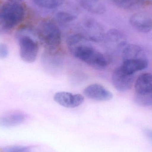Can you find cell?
I'll return each instance as SVG.
<instances>
[{
  "label": "cell",
  "instance_id": "1",
  "mask_svg": "<svg viewBox=\"0 0 152 152\" xmlns=\"http://www.w3.org/2000/svg\"><path fill=\"white\" fill-rule=\"evenodd\" d=\"M67 45L74 57L93 68L104 70L108 66V61L104 55L96 50L90 41L80 33L69 36Z\"/></svg>",
  "mask_w": 152,
  "mask_h": 152
},
{
  "label": "cell",
  "instance_id": "2",
  "mask_svg": "<svg viewBox=\"0 0 152 152\" xmlns=\"http://www.w3.org/2000/svg\"><path fill=\"white\" fill-rule=\"evenodd\" d=\"M26 10L19 2L9 1L0 6V34H5L20 24Z\"/></svg>",
  "mask_w": 152,
  "mask_h": 152
},
{
  "label": "cell",
  "instance_id": "3",
  "mask_svg": "<svg viewBox=\"0 0 152 152\" xmlns=\"http://www.w3.org/2000/svg\"><path fill=\"white\" fill-rule=\"evenodd\" d=\"M17 38L19 45L20 58L27 63L34 62L39 51L37 32L36 33L31 28H24L18 31Z\"/></svg>",
  "mask_w": 152,
  "mask_h": 152
},
{
  "label": "cell",
  "instance_id": "4",
  "mask_svg": "<svg viewBox=\"0 0 152 152\" xmlns=\"http://www.w3.org/2000/svg\"><path fill=\"white\" fill-rule=\"evenodd\" d=\"M38 38L46 50H58L61 42V33L54 21L44 20L39 25L37 31Z\"/></svg>",
  "mask_w": 152,
  "mask_h": 152
},
{
  "label": "cell",
  "instance_id": "5",
  "mask_svg": "<svg viewBox=\"0 0 152 152\" xmlns=\"http://www.w3.org/2000/svg\"><path fill=\"white\" fill-rule=\"evenodd\" d=\"M80 34L88 40L95 42L103 41L105 33L103 26L97 20L92 18H86L80 25Z\"/></svg>",
  "mask_w": 152,
  "mask_h": 152
},
{
  "label": "cell",
  "instance_id": "6",
  "mask_svg": "<svg viewBox=\"0 0 152 152\" xmlns=\"http://www.w3.org/2000/svg\"><path fill=\"white\" fill-rule=\"evenodd\" d=\"M104 44L110 53L123 51L127 45V40L124 34L116 29L109 30L104 36Z\"/></svg>",
  "mask_w": 152,
  "mask_h": 152
},
{
  "label": "cell",
  "instance_id": "7",
  "mask_svg": "<svg viewBox=\"0 0 152 152\" xmlns=\"http://www.w3.org/2000/svg\"><path fill=\"white\" fill-rule=\"evenodd\" d=\"M112 80L116 89L120 92H124L129 90L133 86L134 76L126 73L119 67L113 71Z\"/></svg>",
  "mask_w": 152,
  "mask_h": 152
},
{
  "label": "cell",
  "instance_id": "8",
  "mask_svg": "<svg viewBox=\"0 0 152 152\" xmlns=\"http://www.w3.org/2000/svg\"><path fill=\"white\" fill-rule=\"evenodd\" d=\"M85 96L89 99L99 102H106L112 99L113 95L104 86L99 84H92L83 90Z\"/></svg>",
  "mask_w": 152,
  "mask_h": 152
},
{
  "label": "cell",
  "instance_id": "9",
  "mask_svg": "<svg viewBox=\"0 0 152 152\" xmlns=\"http://www.w3.org/2000/svg\"><path fill=\"white\" fill-rule=\"evenodd\" d=\"M53 99L58 104L68 108L78 107L84 101L82 95L67 92H57L54 94Z\"/></svg>",
  "mask_w": 152,
  "mask_h": 152
},
{
  "label": "cell",
  "instance_id": "10",
  "mask_svg": "<svg viewBox=\"0 0 152 152\" xmlns=\"http://www.w3.org/2000/svg\"><path fill=\"white\" fill-rule=\"evenodd\" d=\"M129 22L135 29L141 33H149L152 30V19L145 13L134 14L130 17Z\"/></svg>",
  "mask_w": 152,
  "mask_h": 152
},
{
  "label": "cell",
  "instance_id": "11",
  "mask_svg": "<svg viewBox=\"0 0 152 152\" xmlns=\"http://www.w3.org/2000/svg\"><path fill=\"white\" fill-rule=\"evenodd\" d=\"M61 55L58 50L45 51L42 58L44 66L51 70V72L59 69L62 63V58Z\"/></svg>",
  "mask_w": 152,
  "mask_h": 152
},
{
  "label": "cell",
  "instance_id": "12",
  "mask_svg": "<svg viewBox=\"0 0 152 152\" xmlns=\"http://www.w3.org/2000/svg\"><path fill=\"white\" fill-rule=\"evenodd\" d=\"M123 61L147 59L142 47L136 45H127L122 52Z\"/></svg>",
  "mask_w": 152,
  "mask_h": 152
},
{
  "label": "cell",
  "instance_id": "13",
  "mask_svg": "<svg viewBox=\"0 0 152 152\" xmlns=\"http://www.w3.org/2000/svg\"><path fill=\"white\" fill-rule=\"evenodd\" d=\"M148 65L147 59L123 61L120 67L127 74L134 75V73L146 69Z\"/></svg>",
  "mask_w": 152,
  "mask_h": 152
},
{
  "label": "cell",
  "instance_id": "14",
  "mask_svg": "<svg viewBox=\"0 0 152 152\" xmlns=\"http://www.w3.org/2000/svg\"><path fill=\"white\" fill-rule=\"evenodd\" d=\"M137 94H143L152 91V74L145 73L137 78L135 83Z\"/></svg>",
  "mask_w": 152,
  "mask_h": 152
},
{
  "label": "cell",
  "instance_id": "15",
  "mask_svg": "<svg viewBox=\"0 0 152 152\" xmlns=\"http://www.w3.org/2000/svg\"><path fill=\"white\" fill-rule=\"evenodd\" d=\"M25 115L20 112H14L0 117V126L11 127L20 125L25 120Z\"/></svg>",
  "mask_w": 152,
  "mask_h": 152
},
{
  "label": "cell",
  "instance_id": "16",
  "mask_svg": "<svg viewBox=\"0 0 152 152\" xmlns=\"http://www.w3.org/2000/svg\"><path fill=\"white\" fill-rule=\"evenodd\" d=\"M101 0H80V4L85 10L91 13L101 14L104 13L105 7L100 2Z\"/></svg>",
  "mask_w": 152,
  "mask_h": 152
},
{
  "label": "cell",
  "instance_id": "17",
  "mask_svg": "<svg viewBox=\"0 0 152 152\" xmlns=\"http://www.w3.org/2000/svg\"><path fill=\"white\" fill-rule=\"evenodd\" d=\"M117 6L125 10H134L142 6L144 0H113Z\"/></svg>",
  "mask_w": 152,
  "mask_h": 152
},
{
  "label": "cell",
  "instance_id": "18",
  "mask_svg": "<svg viewBox=\"0 0 152 152\" xmlns=\"http://www.w3.org/2000/svg\"><path fill=\"white\" fill-rule=\"evenodd\" d=\"M136 103L139 106L148 107L152 106V91L143 94H137L135 96Z\"/></svg>",
  "mask_w": 152,
  "mask_h": 152
},
{
  "label": "cell",
  "instance_id": "19",
  "mask_svg": "<svg viewBox=\"0 0 152 152\" xmlns=\"http://www.w3.org/2000/svg\"><path fill=\"white\" fill-rule=\"evenodd\" d=\"M36 4L44 9H53L61 6L65 0H33Z\"/></svg>",
  "mask_w": 152,
  "mask_h": 152
},
{
  "label": "cell",
  "instance_id": "20",
  "mask_svg": "<svg viewBox=\"0 0 152 152\" xmlns=\"http://www.w3.org/2000/svg\"><path fill=\"white\" fill-rule=\"evenodd\" d=\"M77 17L73 13L61 11L55 15L57 21L61 24H66L75 20Z\"/></svg>",
  "mask_w": 152,
  "mask_h": 152
},
{
  "label": "cell",
  "instance_id": "21",
  "mask_svg": "<svg viewBox=\"0 0 152 152\" xmlns=\"http://www.w3.org/2000/svg\"><path fill=\"white\" fill-rule=\"evenodd\" d=\"M30 149L26 146L13 145L4 147L2 149V152H29Z\"/></svg>",
  "mask_w": 152,
  "mask_h": 152
},
{
  "label": "cell",
  "instance_id": "22",
  "mask_svg": "<svg viewBox=\"0 0 152 152\" xmlns=\"http://www.w3.org/2000/svg\"><path fill=\"white\" fill-rule=\"evenodd\" d=\"M9 55V49L5 44L0 43V59L4 58Z\"/></svg>",
  "mask_w": 152,
  "mask_h": 152
},
{
  "label": "cell",
  "instance_id": "23",
  "mask_svg": "<svg viewBox=\"0 0 152 152\" xmlns=\"http://www.w3.org/2000/svg\"><path fill=\"white\" fill-rule=\"evenodd\" d=\"M144 132L147 138L152 142V129H145L144 130Z\"/></svg>",
  "mask_w": 152,
  "mask_h": 152
},
{
  "label": "cell",
  "instance_id": "24",
  "mask_svg": "<svg viewBox=\"0 0 152 152\" xmlns=\"http://www.w3.org/2000/svg\"><path fill=\"white\" fill-rule=\"evenodd\" d=\"M9 1L15 2L20 3L24 0H8Z\"/></svg>",
  "mask_w": 152,
  "mask_h": 152
}]
</instances>
